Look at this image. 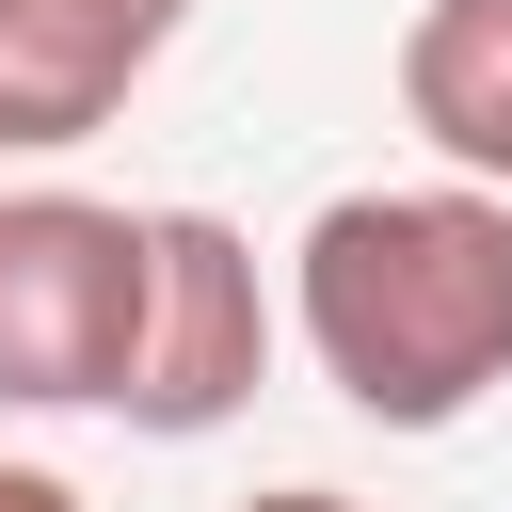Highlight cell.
Returning <instances> with one entry per match:
<instances>
[{
	"label": "cell",
	"mask_w": 512,
	"mask_h": 512,
	"mask_svg": "<svg viewBox=\"0 0 512 512\" xmlns=\"http://www.w3.org/2000/svg\"><path fill=\"white\" fill-rule=\"evenodd\" d=\"M288 320L368 432H448L512 384V192H336L288 256Z\"/></svg>",
	"instance_id": "cell-1"
},
{
	"label": "cell",
	"mask_w": 512,
	"mask_h": 512,
	"mask_svg": "<svg viewBox=\"0 0 512 512\" xmlns=\"http://www.w3.org/2000/svg\"><path fill=\"white\" fill-rule=\"evenodd\" d=\"M144 304V208L96 192H0V416H112Z\"/></svg>",
	"instance_id": "cell-2"
},
{
	"label": "cell",
	"mask_w": 512,
	"mask_h": 512,
	"mask_svg": "<svg viewBox=\"0 0 512 512\" xmlns=\"http://www.w3.org/2000/svg\"><path fill=\"white\" fill-rule=\"evenodd\" d=\"M272 384V288H256V240L224 208H144V304H128V368H112V416L192 448L224 432L240 400Z\"/></svg>",
	"instance_id": "cell-3"
},
{
	"label": "cell",
	"mask_w": 512,
	"mask_h": 512,
	"mask_svg": "<svg viewBox=\"0 0 512 512\" xmlns=\"http://www.w3.org/2000/svg\"><path fill=\"white\" fill-rule=\"evenodd\" d=\"M176 32H192V0H0V160L96 144Z\"/></svg>",
	"instance_id": "cell-4"
},
{
	"label": "cell",
	"mask_w": 512,
	"mask_h": 512,
	"mask_svg": "<svg viewBox=\"0 0 512 512\" xmlns=\"http://www.w3.org/2000/svg\"><path fill=\"white\" fill-rule=\"evenodd\" d=\"M400 112L464 192H512V0H416L400 32Z\"/></svg>",
	"instance_id": "cell-5"
},
{
	"label": "cell",
	"mask_w": 512,
	"mask_h": 512,
	"mask_svg": "<svg viewBox=\"0 0 512 512\" xmlns=\"http://www.w3.org/2000/svg\"><path fill=\"white\" fill-rule=\"evenodd\" d=\"M0 512H80V480H48V464H0Z\"/></svg>",
	"instance_id": "cell-6"
},
{
	"label": "cell",
	"mask_w": 512,
	"mask_h": 512,
	"mask_svg": "<svg viewBox=\"0 0 512 512\" xmlns=\"http://www.w3.org/2000/svg\"><path fill=\"white\" fill-rule=\"evenodd\" d=\"M240 512H352L336 480H288V496H240Z\"/></svg>",
	"instance_id": "cell-7"
}]
</instances>
